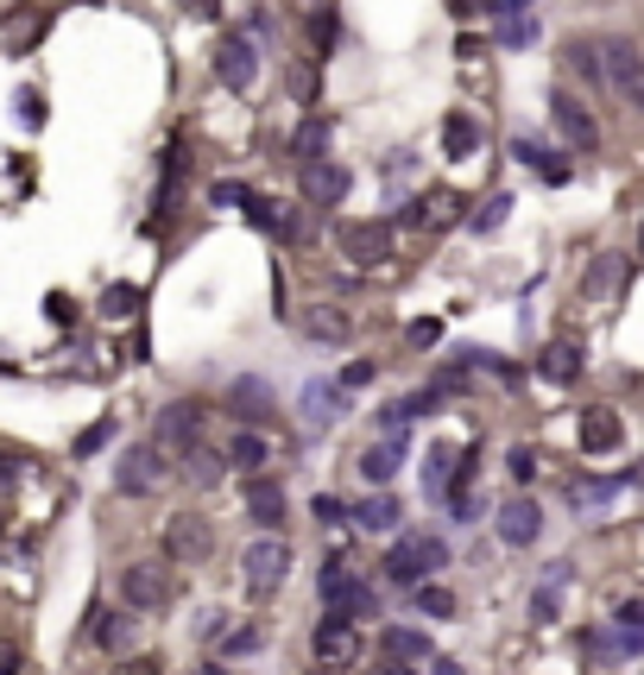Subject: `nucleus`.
Listing matches in <instances>:
<instances>
[{
    "label": "nucleus",
    "instance_id": "nucleus-1",
    "mask_svg": "<svg viewBox=\"0 0 644 675\" xmlns=\"http://www.w3.org/2000/svg\"><path fill=\"white\" fill-rule=\"evenodd\" d=\"M442 562H449L442 537H430V530H405V537L392 543V555H386V575L398 581V587H423Z\"/></svg>",
    "mask_w": 644,
    "mask_h": 675
},
{
    "label": "nucleus",
    "instance_id": "nucleus-2",
    "mask_svg": "<svg viewBox=\"0 0 644 675\" xmlns=\"http://www.w3.org/2000/svg\"><path fill=\"white\" fill-rule=\"evenodd\" d=\"M121 594H127L133 612H165V606H171V594H178V581H171V562H158V555L133 562L127 575H121Z\"/></svg>",
    "mask_w": 644,
    "mask_h": 675
},
{
    "label": "nucleus",
    "instance_id": "nucleus-3",
    "mask_svg": "<svg viewBox=\"0 0 644 675\" xmlns=\"http://www.w3.org/2000/svg\"><path fill=\"white\" fill-rule=\"evenodd\" d=\"M196 442H203V404H165V410H158V424H152V449L165 454V461H171V454H190L196 449Z\"/></svg>",
    "mask_w": 644,
    "mask_h": 675
},
{
    "label": "nucleus",
    "instance_id": "nucleus-4",
    "mask_svg": "<svg viewBox=\"0 0 644 675\" xmlns=\"http://www.w3.org/2000/svg\"><path fill=\"white\" fill-rule=\"evenodd\" d=\"M284 562H291V550H284L279 537H259V543H247V555H240V575H247V594H279Z\"/></svg>",
    "mask_w": 644,
    "mask_h": 675
},
{
    "label": "nucleus",
    "instance_id": "nucleus-5",
    "mask_svg": "<svg viewBox=\"0 0 644 675\" xmlns=\"http://www.w3.org/2000/svg\"><path fill=\"white\" fill-rule=\"evenodd\" d=\"M215 550V530H208L203 511H178L171 530H165V562H203Z\"/></svg>",
    "mask_w": 644,
    "mask_h": 675
},
{
    "label": "nucleus",
    "instance_id": "nucleus-6",
    "mask_svg": "<svg viewBox=\"0 0 644 675\" xmlns=\"http://www.w3.org/2000/svg\"><path fill=\"white\" fill-rule=\"evenodd\" d=\"M215 76H222V89H234V95H247L259 76V50L240 38V32H228L222 45H215Z\"/></svg>",
    "mask_w": 644,
    "mask_h": 675
},
{
    "label": "nucleus",
    "instance_id": "nucleus-7",
    "mask_svg": "<svg viewBox=\"0 0 644 675\" xmlns=\"http://www.w3.org/2000/svg\"><path fill=\"white\" fill-rule=\"evenodd\" d=\"M309 651L323 670H348V663H361V631L348 626V619H323L316 638H309Z\"/></svg>",
    "mask_w": 644,
    "mask_h": 675
},
{
    "label": "nucleus",
    "instance_id": "nucleus-8",
    "mask_svg": "<svg viewBox=\"0 0 644 675\" xmlns=\"http://www.w3.org/2000/svg\"><path fill=\"white\" fill-rule=\"evenodd\" d=\"M594 57H600V82H613L619 95H639L644 89V57L625 38H613V45H594Z\"/></svg>",
    "mask_w": 644,
    "mask_h": 675
},
{
    "label": "nucleus",
    "instance_id": "nucleus-9",
    "mask_svg": "<svg viewBox=\"0 0 644 675\" xmlns=\"http://www.w3.org/2000/svg\"><path fill=\"white\" fill-rule=\"evenodd\" d=\"M550 121H556V133H563L568 146H581V151L600 146V126H594V114L568 95V89H556V95H550Z\"/></svg>",
    "mask_w": 644,
    "mask_h": 675
},
{
    "label": "nucleus",
    "instance_id": "nucleus-10",
    "mask_svg": "<svg viewBox=\"0 0 644 675\" xmlns=\"http://www.w3.org/2000/svg\"><path fill=\"white\" fill-rule=\"evenodd\" d=\"M336 247L348 252V259L373 266V259H386V252H392V227L386 222H341L336 227Z\"/></svg>",
    "mask_w": 644,
    "mask_h": 675
},
{
    "label": "nucleus",
    "instance_id": "nucleus-11",
    "mask_svg": "<svg viewBox=\"0 0 644 675\" xmlns=\"http://www.w3.org/2000/svg\"><path fill=\"white\" fill-rule=\"evenodd\" d=\"M297 328H304L309 341H323V348H348L354 316H348V310H336V303H309V310H297Z\"/></svg>",
    "mask_w": 644,
    "mask_h": 675
},
{
    "label": "nucleus",
    "instance_id": "nucleus-12",
    "mask_svg": "<svg viewBox=\"0 0 644 675\" xmlns=\"http://www.w3.org/2000/svg\"><path fill=\"white\" fill-rule=\"evenodd\" d=\"M158 480H165V454H158L152 442L127 449L121 454V468H114V486H121V493H152Z\"/></svg>",
    "mask_w": 644,
    "mask_h": 675
},
{
    "label": "nucleus",
    "instance_id": "nucleus-13",
    "mask_svg": "<svg viewBox=\"0 0 644 675\" xmlns=\"http://www.w3.org/2000/svg\"><path fill=\"white\" fill-rule=\"evenodd\" d=\"M538 530H543V511L531 499H506V505H499V537H506L512 550L538 543Z\"/></svg>",
    "mask_w": 644,
    "mask_h": 675
},
{
    "label": "nucleus",
    "instance_id": "nucleus-14",
    "mask_svg": "<svg viewBox=\"0 0 644 675\" xmlns=\"http://www.w3.org/2000/svg\"><path fill=\"white\" fill-rule=\"evenodd\" d=\"M304 196L309 202H341L348 196V165H336V158H316V165H304Z\"/></svg>",
    "mask_w": 644,
    "mask_h": 675
},
{
    "label": "nucleus",
    "instance_id": "nucleus-15",
    "mask_svg": "<svg viewBox=\"0 0 644 675\" xmlns=\"http://www.w3.org/2000/svg\"><path fill=\"white\" fill-rule=\"evenodd\" d=\"M247 518H253V525H265V530L284 525V486H279V480H265V474L247 480Z\"/></svg>",
    "mask_w": 644,
    "mask_h": 675
},
{
    "label": "nucleus",
    "instance_id": "nucleus-16",
    "mask_svg": "<svg viewBox=\"0 0 644 675\" xmlns=\"http://www.w3.org/2000/svg\"><path fill=\"white\" fill-rule=\"evenodd\" d=\"M336 417H341V385H329V379L304 385V424L309 429H329Z\"/></svg>",
    "mask_w": 644,
    "mask_h": 675
},
{
    "label": "nucleus",
    "instance_id": "nucleus-17",
    "mask_svg": "<svg viewBox=\"0 0 644 675\" xmlns=\"http://www.w3.org/2000/svg\"><path fill=\"white\" fill-rule=\"evenodd\" d=\"M398 461H405V442H373V449L361 454V474L373 480V486H392V480H398Z\"/></svg>",
    "mask_w": 644,
    "mask_h": 675
},
{
    "label": "nucleus",
    "instance_id": "nucleus-18",
    "mask_svg": "<svg viewBox=\"0 0 644 675\" xmlns=\"http://www.w3.org/2000/svg\"><path fill=\"white\" fill-rule=\"evenodd\" d=\"M222 461H228V468H240V474L253 480L259 468H265V436H259V429H240L228 449H222Z\"/></svg>",
    "mask_w": 644,
    "mask_h": 675
},
{
    "label": "nucleus",
    "instance_id": "nucleus-19",
    "mask_svg": "<svg viewBox=\"0 0 644 675\" xmlns=\"http://www.w3.org/2000/svg\"><path fill=\"white\" fill-rule=\"evenodd\" d=\"M291 158H297V165L329 158V121H297V133H291Z\"/></svg>",
    "mask_w": 644,
    "mask_h": 675
},
{
    "label": "nucleus",
    "instance_id": "nucleus-20",
    "mask_svg": "<svg viewBox=\"0 0 644 675\" xmlns=\"http://www.w3.org/2000/svg\"><path fill=\"white\" fill-rule=\"evenodd\" d=\"M380 644H386L392 663H430V638H423V631H411V626H392Z\"/></svg>",
    "mask_w": 644,
    "mask_h": 675
},
{
    "label": "nucleus",
    "instance_id": "nucleus-21",
    "mask_svg": "<svg viewBox=\"0 0 644 675\" xmlns=\"http://www.w3.org/2000/svg\"><path fill=\"white\" fill-rule=\"evenodd\" d=\"M411 222H423V227H449V222H462V196L455 190H430V196L417 202V215Z\"/></svg>",
    "mask_w": 644,
    "mask_h": 675
},
{
    "label": "nucleus",
    "instance_id": "nucleus-22",
    "mask_svg": "<svg viewBox=\"0 0 644 675\" xmlns=\"http://www.w3.org/2000/svg\"><path fill=\"white\" fill-rule=\"evenodd\" d=\"M613 442H619V417H613V410H588V417H581V449L607 454Z\"/></svg>",
    "mask_w": 644,
    "mask_h": 675
},
{
    "label": "nucleus",
    "instance_id": "nucleus-23",
    "mask_svg": "<svg viewBox=\"0 0 644 675\" xmlns=\"http://www.w3.org/2000/svg\"><path fill=\"white\" fill-rule=\"evenodd\" d=\"M538 373H543V379H556V385H568V379L581 373V348H575V341H556V348H543Z\"/></svg>",
    "mask_w": 644,
    "mask_h": 675
},
{
    "label": "nucleus",
    "instance_id": "nucleus-24",
    "mask_svg": "<svg viewBox=\"0 0 644 675\" xmlns=\"http://www.w3.org/2000/svg\"><path fill=\"white\" fill-rule=\"evenodd\" d=\"M354 525H361V530H398V499H392V493L361 499V505H354Z\"/></svg>",
    "mask_w": 644,
    "mask_h": 675
},
{
    "label": "nucleus",
    "instance_id": "nucleus-25",
    "mask_svg": "<svg viewBox=\"0 0 644 675\" xmlns=\"http://www.w3.org/2000/svg\"><path fill=\"white\" fill-rule=\"evenodd\" d=\"M474 146H481V126L467 121V114H449V121H442V151H449V158H467Z\"/></svg>",
    "mask_w": 644,
    "mask_h": 675
},
{
    "label": "nucleus",
    "instance_id": "nucleus-26",
    "mask_svg": "<svg viewBox=\"0 0 644 675\" xmlns=\"http://www.w3.org/2000/svg\"><path fill=\"white\" fill-rule=\"evenodd\" d=\"M234 410H240V417H265V410H272V392H265V379H234Z\"/></svg>",
    "mask_w": 644,
    "mask_h": 675
},
{
    "label": "nucleus",
    "instance_id": "nucleus-27",
    "mask_svg": "<svg viewBox=\"0 0 644 675\" xmlns=\"http://www.w3.org/2000/svg\"><path fill=\"white\" fill-rule=\"evenodd\" d=\"M183 468H190V480H196V486H215V480L228 474V461H222L215 449H203V442H196V449L183 454Z\"/></svg>",
    "mask_w": 644,
    "mask_h": 675
},
{
    "label": "nucleus",
    "instance_id": "nucleus-28",
    "mask_svg": "<svg viewBox=\"0 0 644 675\" xmlns=\"http://www.w3.org/2000/svg\"><path fill=\"white\" fill-rule=\"evenodd\" d=\"M348 587H354V575H348V555H329V562H323V600H329V612L348 600Z\"/></svg>",
    "mask_w": 644,
    "mask_h": 675
},
{
    "label": "nucleus",
    "instance_id": "nucleus-29",
    "mask_svg": "<svg viewBox=\"0 0 644 675\" xmlns=\"http://www.w3.org/2000/svg\"><path fill=\"white\" fill-rule=\"evenodd\" d=\"M411 594H417V612H430V619H449V612H455V594H449V587H430V581H423Z\"/></svg>",
    "mask_w": 644,
    "mask_h": 675
},
{
    "label": "nucleus",
    "instance_id": "nucleus-30",
    "mask_svg": "<svg viewBox=\"0 0 644 675\" xmlns=\"http://www.w3.org/2000/svg\"><path fill=\"white\" fill-rule=\"evenodd\" d=\"M506 215H512V196L499 190V196H487V202H481V215H474V227H481V234H493V227L506 222Z\"/></svg>",
    "mask_w": 644,
    "mask_h": 675
},
{
    "label": "nucleus",
    "instance_id": "nucleus-31",
    "mask_svg": "<svg viewBox=\"0 0 644 675\" xmlns=\"http://www.w3.org/2000/svg\"><path fill=\"white\" fill-rule=\"evenodd\" d=\"M538 38V20L531 13H518V20H499V45H531Z\"/></svg>",
    "mask_w": 644,
    "mask_h": 675
},
{
    "label": "nucleus",
    "instance_id": "nucleus-32",
    "mask_svg": "<svg viewBox=\"0 0 644 675\" xmlns=\"http://www.w3.org/2000/svg\"><path fill=\"white\" fill-rule=\"evenodd\" d=\"M89 638H95V644H121V638H127V619L102 612V619H89Z\"/></svg>",
    "mask_w": 644,
    "mask_h": 675
},
{
    "label": "nucleus",
    "instance_id": "nucleus-33",
    "mask_svg": "<svg viewBox=\"0 0 644 675\" xmlns=\"http://www.w3.org/2000/svg\"><path fill=\"white\" fill-rule=\"evenodd\" d=\"M208 202H215V209H240V202H247V183H234V177H222V183L208 190Z\"/></svg>",
    "mask_w": 644,
    "mask_h": 675
},
{
    "label": "nucleus",
    "instance_id": "nucleus-34",
    "mask_svg": "<svg viewBox=\"0 0 644 675\" xmlns=\"http://www.w3.org/2000/svg\"><path fill=\"white\" fill-rule=\"evenodd\" d=\"M309 32H316V45H323V50H336V13H329V7H316V13H309Z\"/></svg>",
    "mask_w": 644,
    "mask_h": 675
},
{
    "label": "nucleus",
    "instance_id": "nucleus-35",
    "mask_svg": "<svg viewBox=\"0 0 644 675\" xmlns=\"http://www.w3.org/2000/svg\"><path fill=\"white\" fill-rule=\"evenodd\" d=\"M423 486H430V493H442V486H449V449L430 454V468H423Z\"/></svg>",
    "mask_w": 644,
    "mask_h": 675
},
{
    "label": "nucleus",
    "instance_id": "nucleus-36",
    "mask_svg": "<svg viewBox=\"0 0 644 675\" xmlns=\"http://www.w3.org/2000/svg\"><path fill=\"white\" fill-rule=\"evenodd\" d=\"M247 222H253V227H279V215H272V202H265V196L247 190Z\"/></svg>",
    "mask_w": 644,
    "mask_h": 675
},
{
    "label": "nucleus",
    "instance_id": "nucleus-37",
    "mask_svg": "<svg viewBox=\"0 0 644 675\" xmlns=\"http://www.w3.org/2000/svg\"><path fill=\"white\" fill-rule=\"evenodd\" d=\"M108 436H114V424H95V429H82V436H77V454H95V449H102V442H108Z\"/></svg>",
    "mask_w": 644,
    "mask_h": 675
},
{
    "label": "nucleus",
    "instance_id": "nucleus-38",
    "mask_svg": "<svg viewBox=\"0 0 644 675\" xmlns=\"http://www.w3.org/2000/svg\"><path fill=\"white\" fill-rule=\"evenodd\" d=\"M506 468H512V480H538V454H531V449H512V461H506Z\"/></svg>",
    "mask_w": 644,
    "mask_h": 675
},
{
    "label": "nucleus",
    "instance_id": "nucleus-39",
    "mask_svg": "<svg viewBox=\"0 0 644 675\" xmlns=\"http://www.w3.org/2000/svg\"><path fill=\"white\" fill-rule=\"evenodd\" d=\"M133 303H139V291H127V284L108 291V310H114V316H133Z\"/></svg>",
    "mask_w": 644,
    "mask_h": 675
},
{
    "label": "nucleus",
    "instance_id": "nucleus-40",
    "mask_svg": "<svg viewBox=\"0 0 644 675\" xmlns=\"http://www.w3.org/2000/svg\"><path fill=\"white\" fill-rule=\"evenodd\" d=\"M619 631H639V638H644V600L619 606Z\"/></svg>",
    "mask_w": 644,
    "mask_h": 675
},
{
    "label": "nucleus",
    "instance_id": "nucleus-41",
    "mask_svg": "<svg viewBox=\"0 0 644 675\" xmlns=\"http://www.w3.org/2000/svg\"><path fill=\"white\" fill-rule=\"evenodd\" d=\"M20 121H26V126L45 121V108H38V95H32V89H20Z\"/></svg>",
    "mask_w": 644,
    "mask_h": 675
},
{
    "label": "nucleus",
    "instance_id": "nucleus-42",
    "mask_svg": "<svg viewBox=\"0 0 644 675\" xmlns=\"http://www.w3.org/2000/svg\"><path fill=\"white\" fill-rule=\"evenodd\" d=\"M291 89H297V95H309V89H316V70H309V64H291Z\"/></svg>",
    "mask_w": 644,
    "mask_h": 675
},
{
    "label": "nucleus",
    "instance_id": "nucleus-43",
    "mask_svg": "<svg viewBox=\"0 0 644 675\" xmlns=\"http://www.w3.org/2000/svg\"><path fill=\"white\" fill-rule=\"evenodd\" d=\"M114 675H158V663H152V656H127Z\"/></svg>",
    "mask_w": 644,
    "mask_h": 675
},
{
    "label": "nucleus",
    "instance_id": "nucleus-44",
    "mask_svg": "<svg viewBox=\"0 0 644 675\" xmlns=\"http://www.w3.org/2000/svg\"><path fill=\"white\" fill-rule=\"evenodd\" d=\"M538 171H543V183H568V165H563V158H543Z\"/></svg>",
    "mask_w": 644,
    "mask_h": 675
},
{
    "label": "nucleus",
    "instance_id": "nucleus-45",
    "mask_svg": "<svg viewBox=\"0 0 644 675\" xmlns=\"http://www.w3.org/2000/svg\"><path fill=\"white\" fill-rule=\"evenodd\" d=\"M493 13H499V20H518V13H531V0H493Z\"/></svg>",
    "mask_w": 644,
    "mask_h": 675
},
{
    "label": "nucleus",
    "instance_id": "nucleus-46",
    "mask_svg": "<svg viewBox=\"0 0 644 675\" xmlns=\"http://www.w3.org/2000/svg\"><path fill=\"white\" fill-rule=\"evenodd\" d=\"M366 379H373V367H366V360H361V367H348V373H341L336 385H341V392H348V385H366Z\"/></svg>",
    "mask_w": 644,
    "mask_h": 675
},
{
    "label": "nucleus",
    "instance_id": "nucleus-47",
    "mask_svg": "<svg viewBox=\"0 0 644 675\" xmlns=\"http://www.w3.org/2000/svg\"><path fill=\"white\" fill-rule=\"evenodd\" d=\"M253 644H259V631H253V626H247V631H234V638H228V651H234V656H240V651H253Z\"/></svg>",
    "mask_w": 644,
    "mask_h": 675
},
{
    "label": "nucleus",
    "instance_id": "nucleus-48",
    "mask_svg": "<svg viewBox=\"0 0 644 675\" xmlns=\"http://www.w3.org/2000/svg\"><path fill=\"white\" fill-rule=\"evenodd\" d=\"M316 518H323V525H341V499H316Z\"/></svg>",
    "mask_w": 644,
    "mask_h": 675
},
{
    "label": "nucleus",
    "instance_id": "nucleus-49",
    "mask_svg": "<svg viewBox=\"0 0 644 675\" xmlns=\"http://www.w3.org/2000/svg\"><path fill=\"white\" fill-rule=\"evenodd\" d=\"M455 13H462V20H474V13H493V0H455Z\"/></svg>",
    "mask_w": 644,
    "mask_h": 675
},
{
    "label": "nucleus",
    "instance_id": "nucleus-50",
    "mask_svg": "<svg viewBox=\"0 0 644 675\" xmlns=\"http://www.w3.org/2000/svg\"><path fill=\"white\" fill-rule=\"evenodd\" d=\"M366 675H417V670H411V663H373Z\"/></svg>",
    "mask_w": 644,
    "mask_h": 675
},
{
    "label": "nucleus",
    "instance_id": "nucleus-51",
    "mask_svg": "<svg viewBox=\"0 0 644 675\" xmlns=\"http://www.w3.org/2000/svg\"><path fill=\"white\" fill-rule=\"evenodd\" d=\"M430 675H462V670H455V663H437V670H430Z\"/></svg>",
    "mask_w": 644,
    "mask_h": 675
},
{
    "label": "nucleus",
    "instance_id": "nucleus-52",
    "mask_svg": "<svg viewBox=\"0 0 644 675\" xmlns=\"http://www.w3.org/2000/svg\"><path fill=\"white\" fill-rule=\"evenodd\" d=\"M203 675H222V670H203Z\"/></svg>",
    "mask_w": 644,
    "mask_h": 675
}]
</instances>
